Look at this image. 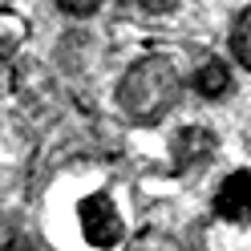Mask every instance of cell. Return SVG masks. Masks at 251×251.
Masks as SVG:
<instances>
[{
    "instance_id": "cell-8",
    "label": "cell",
    "mask_w": 251,
    "mask_h": 251,
    "mask_svg": "<svg viewBox=\"0 0 251 251\" xmlns=\"http://www.w3.org/2000/svg\"><path fill=\"white\" fill-rule=\"evenodd\" d=\"M0 251H12V247H0Z\"/></svg>"
},
{
    "instance_id": "cell-5",
    "label": "cell",
    "mask_w": 251,
    "mask_h": 251,
    "mask_svg": "<svg viewBox=\"0 0 251 251\" xmlns=\"http://www.w3.org/2000/svg\"><path fill=\"white\" fill-rule=\"evenodd\" d=\"M191 89L199 93V98H223V93L231 89V69L223 65V61H202V69L191 77Z\"/></svg>"
},
{
    "instance_id": "cell-2",
    "label": "cell",
    "mask_w": 251,
    "mask_h": 251,
    "mask_svg": "<svg viewBox=\"0 0 251 251\" xmlns=\"http://www.w3.org/2000/svg\"><path fill=\"white\" fill-rule=\"evenodd\" d=\"M191 81L166 53H142L122 69L114 85V105L130 126H158L178 109Z\"/></svg>"
},
{
    "instance_id": "cell-6",
    "label": "cell",
    "mask_w": 251,
    "mask_h": 251,
    "mask_svg": "<svg viewBox=\"0 0 251 251\" xmlns=\"http://www.w3.org/2000/svg\"><path fill=\"white\" fill-rule=\"evenodd\" d=\"M53 4L65 12V17H73V21H89V17H98V12L105 8V0H53Z\"/></svg>"
},
{
    "instance_id": "cell-3",
    "label": "cell",
    "mask_w": 251,
    "mask_h": 251,
    "mask_svg": "<svg viewBox=\"0 0 251 251\" xmlns=\"http://www.w3.org/2000/svg\"><path fill=\"white\" fill-rule=\"evenodd\" d=\"M191 251H251V175H235L223 182L215 211Z\"/></svg>"
},
{
    "instance_id": "cell-4",
    "label": "cell",
    "mask_w": 251,
    "mask_h": 251,
    "mask_svg": "<svg viewBox=\"0 0 251 251\" xmlns=\"http://www.w3.org/2000/svg\"><path fill=\"white\" fill-rule=\"evenodd\" d=\"M227 53L243 73H251V0L231 17L227 25Z\"/></svg>"
},
{
    "instance_id": "cell-7",
    "label": "cell",
    "mask_w": 251,
    "mask_h": 251,
    "mask_svg": "<svg viewBox=\"0 0 251 251\" xmlns=\"http://www.w3.org/2000/svg\"><path fill=\"white\" fill-rule=\"evenodd\" d=\"M130 4L142 12V17H170V12L182 8V0H130Z\"/></svg>"
},
{
    "instance_id": "cell-1",
    "label": "cell",
    "mask_w": 251,
    "mask_h": 251,
    "mask_svg": "<svg viewBox=\"0 0 251 251\" xmlns=\"http://www.w3.org/2000/svg\"><path fill=\"white\" fill-rule=\"evenodd\" d=\"M41 235L49 251H126L130 219L118 178L101 162H73L41 195Z\"/></svg>"
}]
</instances>
